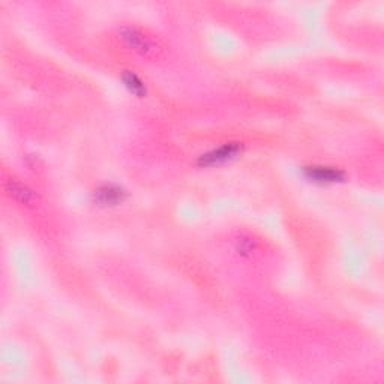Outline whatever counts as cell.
<instances>
[{
    "mask_svg": "<svg viewBox=\"0 0 384 384\" xmlns=\"http://www.w3.org/2000/svg\"><path fill=\"white\" fill-rule=\"evenodd\" d=\"M119 37L125 46L138 56L149 60L160 59L162 56L164 47L161 41L147 30L137 28V26H122L119 29Z\"/></svg>",
    "mask_w": 384,
    "mask_h": 384,
    "instance_id": "6da1fadb",
    "label": "cell"
},
{
    "mask_svg": "<svg viewBox=\"0 0 384 384\" xmlns=\"http://www.w3.org/2000/svg\"><path fill=\"white\" fill-rule=\"evenodd\" d=\"M240 152H242L240 143H227L222 144L221 147H218V149H213L212 152L203 155L198 162L200 165H204V167H213V165H220L227 161L234 160Z\"/></svg>",
    "mask_w": 384,
    "mask_h": 384,
    "instance_id": "7a4b0ae2",
    "label": "cell"
},
{
    "mask_svg": "<svg viewBox=\"0 0 384 384\" xmlns=\"http://www.w3.org/2000/svg\"><path fill=\"white\" fill-rule=\"evenodd\" d=\"M305 177L314 183H338L345 179V174L343 170L335 167H325V165H309V167L303 169Z\"/></svg>",
    "mask_w": 384,
    "mask_h": 384,
    "instance_id": "3957f363",
    "label": "cell"
},
{
    "mask_svg": "<svg viewBox=\"0 0 384 384\" xmlns=\"http://www.w3.org/2000/svg\"><path fill=\"white\" fill-rule=\"evenodd\" d=\"M93 198H95V203L99 206H106V207L117 206L126 200V191L119 185L106 183V185L99 186L93 192Z\"/></svg>",
    "mask_w": 384,
    "mask_h": 384,
    "instance_id": "277c9868",
    "label": "cell"
},
{
    "mask_svg": "<svg viewBox=\"0 0 384 384\" xmlns=\"http://www.w3.org/2000/svg\"><path fill=\"white\" fill-rule=\"evenodd\" d=\"M5 189L14 200L21 203L23 206L32 207L38 203V197L35 194L33 189H30L28 185H24L23 182L17 179H10L5 183Z\"/></svg>",
    "mask_w": 384,
    "mask_h": 384,
    "instance_id": "5b68a950",
    "label": "cell"
},
{
    "mask_svg": "<svg viewBox=\"0 0 384 384\" xmlns=\"http://www.w3.org/2000/svg\"><path fill=\"white\" fill-rule=\"evenodd\" d=\"M234 249L243 258H254L258 254L260 245L249 234H240L239 238L234 240Z\"/></svg>",
    "mask_w": 384,
    "mask_h": 384,
    "instance_id": "8992f818",
    "label": "cell"
},
{
    "mask_svg": "<svg viewBox=\"0 0 384 384\" xmlns=\"http://www.w3.org/2000/svg\"><path fill=\"white\" fill-rule=\"evenodd\" d=\"M122 80H124L126 89L133 95L138 96V98H143V96H146V93H147L146 84L134 71H125L124 77H122Z\"/></svg>",
    "mask_w": 384,
    "mask_h": 384,
    "instance_id": "52a82bcc",
    "label": "cell"
}]
</instances>
